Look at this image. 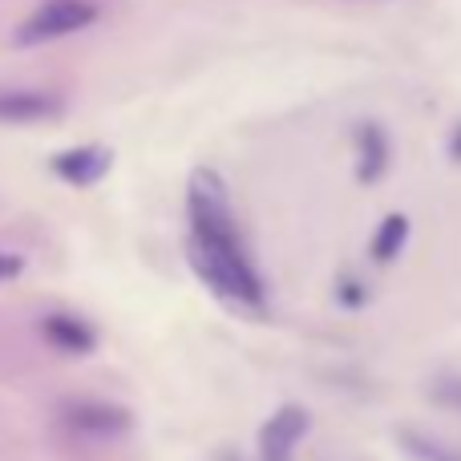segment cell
Masks as SVG:
<instances>
[{"mask_svg":"<svg viewBox=\"0 0 461 461\" xmlns=\"http://www.w3.org/2000/svg\"><path fill=\"white\" fill-rule=\"evenodd\" d=\"M401 243H405V219L389 215L381 223V230H376V239H373V255L376 259H393V255L401 251Z\"/></svg>","mask_w":461,"mask_h":461,"instance_id":"9c48e42d","label":"cell"},{"mask_svg":"<svg viewBox=\"0 0 461 461\" xmlns=\"http://www.w3.org/2000/svg\"><path fill=\"white\" fill-rule=\"evenodd\" d=\"M186 259L199 271V279L219 295V300L235 303L243 312L267 308V287L259 279V267L251 263L243 243V230L235 223L227 186L215 170H194L191 186H186Z\"/></svg>","mask_w":461,"mask_h":461,"instance_id":"6da1fadb","label":"cell"},{"mask_svg":"<svg viewBox=\"0 0 461 461\" xmlns=\"http://www.w3.org/2000/svg\"><path fill=\"white\" fill-rule=\"evenodd\" d=\"M384 162H389V150H384V134L376 126H360V178L365 183H373L376 175L384 170Z\"/></svg>","mask_w":461,"mask_h":461,"instance_id":"ba28073f","label":"cell"},{"mask_svg":"<svg viewBox=\"0 0 461 461\" xmlns=\"http://www.w3.org/2000/svg\"><path fill=\"white\" fill-rule=\"evenodd\" d=\"M24 271V259L13 251H0V284H8V279H16Z\"/></svg>","mask_w":461,"mask_h":461,"instance_id":"8fae6325","label":"cell"},{"mask_svg":"<svg viewBox=\"0 0 461 461\" xmlns=\"http://www.w3.org/2000/svg\"><path fill=\"white\" fill-rule=\"evenodd\" d=\"M57 425L73 438H89V441H110L130 433L134 417L113 401H97V397H77V401H61L57 409Z\"/></svg>","mask_w":461,"mask_h":461,"instance_id":"3957f363","label":"cell"},{"mask_svg":"<svg viewBox=\"0 0 461 461\" xmlns=\"http://www.w3.org/2000/svg\"><path fill=\"white\" fill-rule=\"evenodd\" d=\"M61 113V97L45 89H0V122H41Z\"/></svg>","mask_w":461,"mask_h":461,"instance_id":"8992f818","label":"cell"},{"mask_svg":"<svg viewBox=\"0 0 461 461\" xmlns=\"http://www.w3.org/2000/svg\"><path fill=\"white\" fill-rule=\"evenodd\" d=\"M41 332H45V340L53 344V348L73 352V357H86V352H94V344H97L94 328H89L86 320L69 316V312H53V316H45L41 320Z\"/></svg>","mask_w":461,"mask_h":461,"instance_id":"52a82bcc","label":"cell"},{"mask_svg":"<svg viewBox=\"0 0 461 461\" xmlns=\"http://www.w3.org/2000/svg\"><path fill=\"white\" fill-rule=\"evenodd\" d=\"M97 21L94 0H45L32 16H24L16 29V45H49L57 37L81 32Z\"/></svg>","mask_w":461,"mask_h":461,"instance_id":"7a4b0ae2","label":"cell"},{"mask_svg":"<svg viewBox=\"0 0 461 461\" xmlns=\"http://www.w3.org/2000/svg\"><path fill=\"white\" fill-rule=\"evenodd\" d=\"M308 425H312V417L303 405L276 409L259 429V461H292L295 446H300L303 433H308Z\"/></svg>","mask_w":461,"mask_h":461,"instance_id":"277c9868","label":"cell"},{"mask_svg":"<svg viewBox=\"0 0 461 461\" xmlns=\"http://www.w3.org/2000/svg\"><path fill=\"white\" fill-rule=\"evenodd\" d=\"M49 167L69 186H94L97 178L110 170V150H105V146H73V150L57 154Z\"/></svg>","mask_w":461,"mask_h":461,"instance_id":"5b68a950","label":"cell"},{"mask_svg":"<svg viewBox=\"0 0 461 461\" xmlns=\"http://www.w3.org/2000/svg\"><path fill=\"white\" fill-rule=\"evenodd\" d=\"M401 446H405L413 457H421V461H461L454 449H441L438 441L421 438V433H401Z\"/></svg>","mask_w":461,"mask_h":461,"instance_id":"30bf717a","label":"cell"}]
</instances>
